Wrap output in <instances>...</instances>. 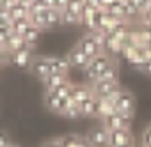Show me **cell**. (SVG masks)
<instances>
[{"label":"cell","mask_w":151,"mask_h":147,"mask_svg":"<svg viewBox=\"0 0 151 147\" xmlns=\"http://www.w3.org/2000/svg\"><path fill=\"white\" fill-rule=\"evenodd\" d=\"M45 16H46V29H55V27L62 25V11L60 9L50 7V9H46Z\"/></svg>","instance_id":"2e32d148"},{"label":"cell","mask_w":151,"mask_h":147,"mask_svg":"<svg viewBox=\"0 0 151 147\" xmlns=\"http://www.w3.org/2000/svg\"><path fill=\"white\" fill-rule=\"evenodd\" d=\"M68 99L69 98H60V96H57L53 91H46L45 92V105H46V108L50 110V112H53V113H64V110H66V106H68Z\"/></svg>","instance_id":"9c48e42d"},{"label":"cell","mask_w":151,"mask_h":147,"mask_svg":"<svg viewBox=\"0 0 151 147\" xmlns=\"http://www.w3.org/2000/svg\"><path fill=\"white\" fill-rule=\"evenodd\" d=\"M109 138H110V131L103 124L91 128L89 133L86 135V140H87V143L91 147H110Z\"/></svg>","instance_id":"3957f363"},{"label":"cell","mask_w":151,"mask_h":147,"mask_svg":"<svg viewBox=\"0 0 151 147\" xmlns=\"http://www.w3.org/2000/svg\"><path fill=\"white\" fill-rule=\"evenodd\" d=\"M32 23H30V18L27 16V18H20V20H13V32H16V34H25V30L30 27Z\"/></svg>","instance_id":"4316f807"},{"label":"cell","mask_w":151,"mask_h":147,"mask_svg":"<svg viewBox=\"0 0 151 147\" xmlns=\"http://www.w3.org/2000/svg\"><path fill=\"white\" fill-rule=\"evenodd\" d=\"M109 99L114 101L116 112H121V113H124V115L133 117V112H135V96H133L132 92L119 89V91H117L116 94H112Z\"/></svg>","instance_id":"7a4b0ae2"},{"label":"cell","mask_w":151,"mask_h":147,"mask_svg":"<svg viewBox=\"0 0 151 147\" xmlns=\"http://www.w3.org/2000/svg\"><path fill=\"white\" fill-rule=\"evenodd\" d=\"M30 71L32 75L37 76L41 82L50 76L53 73V67H52V57H34L32 64H30Z\"/></svg>","instance_id":"8992f818"},{"label":"cell","mask_w":151,"mask_h":147,"mask_svg":"<svg viewBox=\"0 0 151 147\" xmlns=\"http://www.w3.org/2000/svg\"><path fill=\"white\" fill-rule=\"evenodd\" d=\"M9 13H11L13 20H20V18H27V16L30 14V9H29L27 6H23L22 2H18V4H14V6L9 9Z\"/></svg>","instance_id":"603a6c76"},{"label":"cell","mask_w":151,"mask_h":147,"mask_svg":"<svg viewBox=\"0 0 151 147\" xmlns=\"http://www.w3.org/2000/svg\"><path fill=\"white\" fill-rule=\"evenodd\" d=\"M68 60H69V64H71V67H78V69H84L87 64H89V60H91V57L87 55V53H84L78 46H75L69 53H68Z\"/></svg>","instance_id":"8fae6325"},{"label":"cell","mask_w":151,"mask_h":147,"mask_svg":"<svg viewBox=\"0 0 151 147\" xmlns=\"http://www.w3.org/2000/svg\"><path fill=\"white\" fill-rule=\"evenodd\" d=\"M77 46H78L84 53H87L91 59H93V57H96V55H100V53L103 51V48L96 43V39H94L89 32H87V34H86L80 41H78V44H77Z\"/></svg>","instance_id":"30bf717a"},{"label":"cell","mask_w":151,"mask_h":147,"mask_svg":"<svg viewBox=\"0 0 151 147\" xmlns=\"http://www.w3.org/2000/svg\"><path fill=\"white\" fill-rule=\"evenodd\" d=\"M39 34H41V29H37L36 25H30V27L25 30L23 39H25V43H27L29 46H34V44H36V41L39 39Z\"/></svg>","instance_id":"cb8c5ba5"},{"label":"cell","mask_w":151,"mask_h":147,"mask_svg":"<svg viewBox=\"0 0 151 147\" xmlns=\"http://www.w3.org/2000/svg\"><path fill=\"white\" fill-rule=\"evenodd\" d=\"M109 143H110V147H135V140H133V135H132L130 128L112 129Z\"/></svg>","instance_id":"5b68a950"},{"label":"cell","mask_w":151,"mask_h":147,"mask_svg":"<svg viewBox=\"0 0 151 147\" xmlns=\"http://www.w3.org/2000/svg\"><path fill=\"white\" fill-rule=\"evenodd\" d=\"M93 94L96 98H110L119 91V82L117 80H96L91 83Z\"/></svg>","instance_id":"277c9868"},{"label":"cell","mask_w":151,"mask_h":147,"mask_svg":"<svg viewBox=\"0 0 151 147\" xmlns=\"http://www.w3.org/2000/svg\"><path fill=\"white\" fill-rule=\"evenodd\" d=\"M140 140H142V145H151V124L147 128H144Z\"/></svg>","instance_id":"4dcf8cb0"},{"label":"cell","mask_w":151,"mask_h":147,"mask_svg":"<svg viewBox=\"0 0 151 147\" xmlns=\"http://www.w3.org/2000/svg\"><path fill=\"white\" fill-rule=\"evenodd\" d=\"M112 62H114V60H112V55H109L107 51H101L100 55L93 57V59L89 60V64L84 67V75H86V78L89 80V83H93L94 80H98V76L101 75V71H103L105 67H109Z\"/></svg>","instance_id":"6da1fadb"},{"label":"cell","mask_w":151,"mask_h":147,"mask_svg":"<svg viewBox=\"0 0 151 147\" xmlns=\"http://www.w3.org/2000/svg\"><path fill=\"white\" fill-rule=\"evenodd\" d=\"M80 108H82V115L84 117H98V98L93 94L89 99L80 103Z\"/></svg>","instance_id":"e0dca14e"},{"label":"cell","mask_w":151,"mask_h":147,"mask_svg":"<svg viewBox=\"0 0 151 147\" xmlns=\"http://www.w3.org/2000/svg\"><path fill=\"white\" fill-rule=\"evenodd\" d=\"M45 13H46V9L45 11H30V14H29V18H30V23L32 25H36L37 29H46V16H45Z\"/></svg>","instance_id":"7402d4cb"},{"label":"cell","mask_w":151,"mask_h":147,"mask_svg":"<svg viewBox=\"0 0 151 147\" xmlns=\"http://www.w3.org/2000/svg\"><path fill=\"white\" fill-rule=\"evenodd\" d=\"M34 60V55H32V46H25L18 51H13L9 53V62L20 69H30V64Z\"/></svg>","instance_id":"52a82bcc"},{"label":"cell","mask_w":151,"mask_h":147,"mask_svg":"<svg viewBox=\"0 0 151 147\" xmlns=\"http://www.w3.org/2000/svg\"><path fill=\"white\" fill-rule=\"evenodd\" d=\"M52 67H53V73H66L71 67L68 57H52Z\"/></svg>","instance_id":"44dd1931"},{"label":"cell","mask_w":151,"mask_h":147,"mask_svg":"<svg viewBox=\"0 0 151 147\" xmlns=\"http://www.w3.org/2000/svg\"><path fill=\"white\" fill-rule=\"evenodd\" d=\"M142 147H151V145H142Z\"/></svg>","instance_id":"ab89813d"},{"label":"cell","mask_w":151,"mask_h":147,"mask_svg":"<svg viewBox=\"0 0 151 147\" xmlns=\"http://www.w3.org/2000/svg\"><path fill=\"white\" fill-rule=\"evenodd\" d=\"M0 29L13 30V16L9 9H0Z\"/></svg>","instance_id":"83f0119b"},{"label":"cell","mask_w":151,"mask_h":147,"mask_svg":"<svg viewBox=\"0 0 151 147\" xmlns=\"http://www.w3.org/2000/svg\"><path fill=\"white\" fill-rule=\"evenodd\" d=\"M64 82H68V75H66V73H52L50 76H46V78L43 80L46 91H53V89H57L59 85H62Z\"/></svg>","instance_id":"5bb4252c"},{"label":"cell","mask_w":151,"mask_h":147,"mask_svg":"<svg viewBox=\"0 0 151 147\" xmlns=\"http://www.w3.org/2000/svg\"><path fill=\"white\" fill-rule=\"evenodd\" d=\"M62 115H64L66 119H73V121H77V119L84 117V115H82V108H80V105H78V103H75L71 98L68 99V106H66V110H64Z\"/></svg>","instance_id":"ffe728a7"},{"label":"cell","mask_w":151,"mask_h":147,"mask_svg":"<svg viewBox=\"0 0 151 147\" xmlns=\"http://www.w3.org/2000/svg\"><path fill=\"white\" fill-rule=\"evenodd\" d=\"M41 147H60V142H59V138H55V140H48V142H45Z\"/></svg>","instance_id":"e575fe53"},{"label":"cell","mask_w":151,"mask_h":147,"mask_svg":"<svg viewBox=\"0 0 151 147\" xmlns=\"http://www.w3.org/2000/svg\"><path fill=\"white\" fill-rule=\"evenodd\" d=\"M101 124H103L109 131H112V129H124V128H130L132 117H130V115H124V113H121V112H114V113L103 117V119H101Z\"/></svg>","instance_id":"ba28073f"},{"label":"cell","mask_w":151,"mask_h":147,"mask_svg":"<svg viewBox=\"0 0 151 147\" xmlns=\"http://www.w3.org/2000/svg\"><path fill=\"white\" fill-rule=\"evenodd\" d=\"M123 46H124V43L121 41V39H117L116 36H112V34H109L107 36V39H105V46H103V51H107L109 55H121V51H123Z\"/></svg>","instance_id":"4fadbf2b"},{"label":"cell","mask_w":151,"mask_h":147,"mask_svg":"<svg viewBox=\"0 0 151 147\" xmlns=\"http://www.w3.org/2000/svg\"><path fill=\"white\" fill-rule=\"evenodd\" d=\"M117 75H119V69H117V64L112 62L109 67H105L101 71V75L98 76V80H117ZM96 82V80H94Z\"/></svg>","instance_id":"d4e9b609"},{"label":"cell","mask_w":151,"mask_h":147,"mask_svg":"<svg viewBox=\"0 0 151 147\" xmlns=\"http://www.w3.org/2000/svg\"><path fill=\"white\" fill-rule=\"evenodd\" d=\"M7 145H11V138H9V135L4 133V131H0V147H7Z\"/></svg>","instance_id":"d6a6232c"},{"label":"cell","mask_w":151,"mask_h":147,"mask_svg":"<svg viewBox=\"0 0 151 147\" xmlns=\"http://www.w3.org/2000/svg\"><path fill=\"white\" fill-rule=\"evenodd\" d=\"M68 4H69V0H55V7L60 9V11L68 9Z\"/></svg>","instance_id":"836d02e7"},{"label":"cell","mask_w":151,"mask_h":147,"mask_svg":"<svg viewBox=\"0 0 151 147\" xmlns=\"http://www.w3.org/2000/svg\"><path fill=\"white\" fill-rule=\"evenodd\" d=\"M86 4H87V6H91V7H94V9H103L100 0H86Z\"/></svg>","instance_id":"d590c367"},{"label":"cell","mask_w":151,"mask_h":147,"mask_svg":"<svg viewBox=\"0 0 151 147\" xmlns=\"http://www.w3.org/2000/svg\"><path fill=\"white\" fill-rule=\"evenodd\" d=\"M7 147H16V145H13V143H11V145H7Z\"/></svg>","instance_id":"f35d334b"},{"label":"cell","mask_w":151,"mask_h":147,"mask_svg":"<svg viewBox=\"0 0 151 147\" xmlns=\"http://www.w3.org/2000/svg\"><path fill=\"white\" fill-rule=\"evenodd\" d=\"M11 32H13V30L0 29V46H4V48H6V44H7V39H9V36H11ZM6 50H7V48H6Z\"/></svg>","instance_id":"1f68e13d"},{"label":"cell","mask_w":151,"mask_h":147,"mask_svg":"<svg viewBox=\"0 0 151 147\" xmlns=\"http://www.w3.org/2000/svg\"><path fill=\"white\" fill-rule=\"evenodd\" d=\"M100 2H101V7H103V9H107L109 6H112V4L116 2V0H100Z\"/></svg>","instance_id":"8d00e7d4"},{"label":"cell","mask_w":151,"mask_h":147,"mask_svg":"<svg viewBox=\"0 0 151 147\" xmlns=\"http://www.w3.org/2000/svg\"><path fill=\"white\" fill-rule=\"evenodd\" d=\"M93 96V89H91V85H73V89H71V99L75 101V103H84L86 99H89Z\"/></svg>","instance_id":"7c38bea8"},{"label":"cell","mask_w":151,"mask_h":147,"mask_svg":"<svg viewBox=\"0 0 151 147\" xmlns=\"http://www.w3.org/2000/svg\"><path fill=\"white\" fill-rule=\"evenodd\" d=\"M84 7H86V0H69V4H68V9L77 14H82Z\"/></svg>","instance_id":"f1b7e54d"},{"label":"cell","mask_w":151,"mask_h":147,"mask_svg":"<svg viewBox=\"0 0 151 147\" xmlns=\"http://www.w3.org/2000/svg\"><path fill=\"white\" fill-rule=\"evenodd\" d=\"M60 142V147H82L87 143L86 136H80V135H75V133H69V135H64L59 138Z\"/></svg>","instance_id":"9a60e30c"},{"label":"cell","mask_w":151,"mask_h":147,"mask_svg":"<svg viewBox=\"0 0 151 147\" xmlns=\"http://www.w3.org/2000/svg\"><path fill=\"white\" fill-rule=\"evenodd\" d=\"M80 23H82L80 14L73 13L69 9H64L62 11V25H80Z\"/></svg>","instance_id":"484cf974"},{"label":"cell","mask_w":151,"mask_h":147,"mask_svg":"<svg viewBox=\"0 0 151 147\" xmlns=\"http://www.w3.org/2000/svg\"><path fill=\"white\" fill-rule=\"evenodd\" d=\"M114 112H116V105H114L112 99H109V98H98V117L100 119H103V117H107V115H110Z\"/></svg>","instance_id":"d6986e66"},{"label":"cell","mask_w":151,"mask_h":147,"mask_svg":"<svg viewBox=\"0 0 151 147\" xmlns=\"http://www.w3.org/2000/svg\"><path fill=\"white\" fill-rule=\"evenodd\" d=\"M25 46H29V44L25 43L23 36H22V34H16V32H11L9 39H7V44H6L7 51L13 53V51H18V50H22V48H25Z\"/></svg>","instance_id":"ac0fdd59"},{"label":"cell","mask_w":151,"mask_h":147,"mask_svg":"<svg viewBox=\"0 0 151 147\" xmlns=\"http://www.w3.org/2000/svg\"><path fill=\"white\" fill-rule=\"evenodd\" d=\"M135 69H137V71H140V73H144V75H151V59L144 60V62H142V64H139Z\"/></svg>","instance_id":"f546056e"},{"label":"cell","mask_w":151,"mask_h":147,"mask_svg":"<svg viewBox=\"0 0 151 147\" xmlns=\"http://www.w3.org/2000/svg\"><path fill=\"white\" fill-rule=\"evenodd\" d=\"M0 9H4V0H0Z\"/></svg>","instance_id":"74e56055"}]
</instances>
